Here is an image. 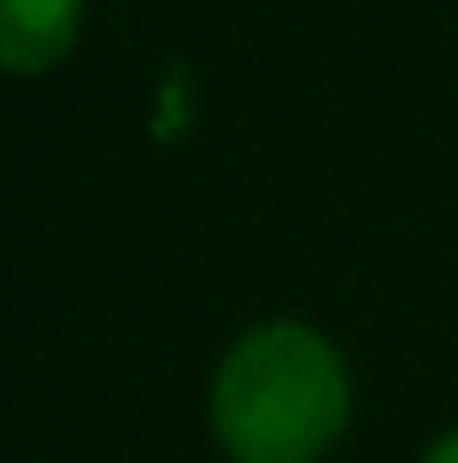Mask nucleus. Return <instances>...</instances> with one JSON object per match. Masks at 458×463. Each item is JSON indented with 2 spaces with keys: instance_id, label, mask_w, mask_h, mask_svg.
I'll use <instances>...</instances> for the list:
<instances>
[{
  "instance_id": "nucleus-2",
  "label": "nucleus",
  "mask_w": 458,
  "mask_h": 463,
  "mask_svg": "<svg viewBox=\"0 0 458 463\" xmlns=\"http://www.w3.org/2000/svg\"><path fill=\"white\" fill-rule=\"evenodd\" d=\"M81 33V0H0V65L38 76L54 71Z\"/></svg>"
},
{
  "instance_id": "nucleus-3",
  "label": "nucleus",
  "mask_w": 458,
  "mask_h": 463,
  "mask_svg": "<svg viewBox=\"0 0 458 463\" xmlns=\"http://www.w3.org/2000/svg\"><path fill=\"white\" fill-rule=\"evenodd\" d=\"M421 463H458V426H453V431H443V437L426 448V458H421Z\"/></svg>"
},
{
  "instance_id": "nucleus-1",
  "label": "nucleus",
  "mask_w": 458,
  "mask_h": 463,
  "mask_svg": "<svg viewBox=\"0 0 458 463\" xmlns=\"http://www.w3.org/2000/svg\"><path fill=\"white\" fill-rule=\"evenodd\" d=\"M350 420V372L308 324H259L216 366L211 426L232 463H319Z\"/></svg>"
}]
</instances>
